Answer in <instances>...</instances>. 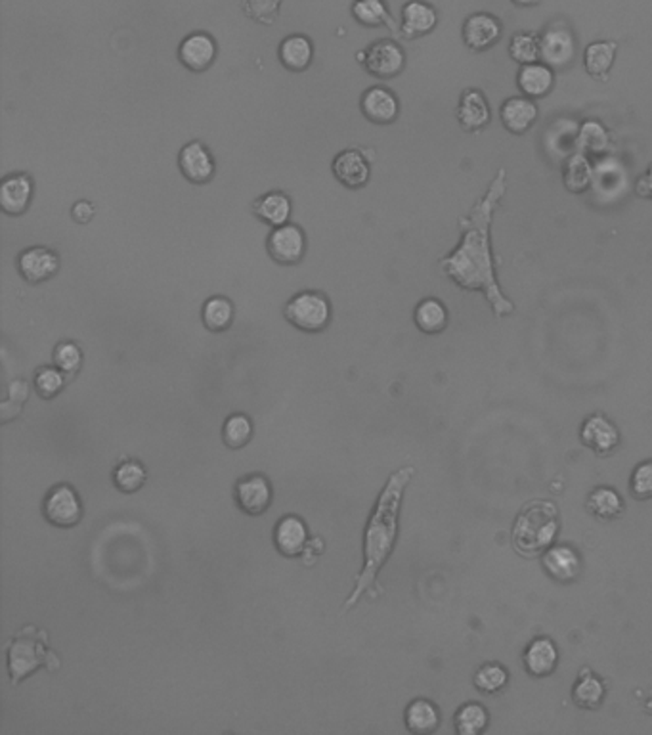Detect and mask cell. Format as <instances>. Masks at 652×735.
Here are the masks:
<instances>
[{
  "instance_id": "1",
  "label": "cell",
  "mask_w": 652,
  "mask_h": 735,
  "mask_svg": "<svg viewBox=\"0 0 652 735\" xmlns=\"http://www.w3.org/2000/svg\"><path fill=\"white\" fill-rule=\"evenodd\" d=\"M505 192L507 171L500 169L486 194L460 218L461 240L458 247L440 259V270L450 280L465 291L482 293L498 320L515 312V303L503 293L498 282L496 259H493L490 240L493 216L500 209Z\"/></svg>"
},
{
  "instance_id": "2",
  "label": "cell",
  "mask_w": 652,
  "mask_h": 735,
  "mask_svg": "<svg viewBox=\"0 0 652 735\" xmlns=\"http://www.w3.org/2000/svg\"><path fill=\"white\" fill-rule=\"evenodd\" d=\"M413 475V466H404L392 471L385 487L381 488L378 500H375L364 529V563L358 577L354 581V588L343 605V613H348L352 607L358 605L366 593H369V590L378 583L379 572L390 560L400 532V511L404 494Z\"/></svg>"
},
{
  "instance_id": "3",
  "label": "cell",
  "mask_w": 652,
  "mask_h": 735,
  "mask_svg": "<svg viewBox=\"0 0 652 735\" xmlns=\"http://www.w3.org/2000/svg\"><path fill=\"white\" fill-rule=\"evenodd\" d=\"M559 530L561 515L555 502L530 500L521 508L512 523V546L523 558H542L543 551L555 544Z\"/></svg>"
},
{
  "instance_id": "4",
  "label": "cell",
  "mask_w": 652,
  "mask_h": 735,
  "mask_svg": "<svg viewBox=\"0 0 652 735\" xmlns=\"http://www.w3.org/2000/svg\"><path fill=\"white\" fill-rule=\"evenodd\" d=\"M6 657L10 684L14 688L29 678L36 668L47 667L54 672L59 667L57 655L48 649V634L36 626H24L17 632L16 638L6 646Z\"/></svg>"
},
{
  "instance_id": "5",
  "label": "cell",
  "mask_w": 652,
  "mask_h": 735,
  "mask_svg": "<svg viewBox=\"0 0 652 735\" xmlns=\"http://www.w3.org/2000/svg\"><path fill=\"white\" fill-rule=\"evenodd\" d=\"M284 314L287 322L305 333H320L331 322V303L322 291H299L287 301Z\"/></svg>"
},
{
  "instance_id": "6",
  "label": "cell",
  "mask_w": 652,
  "mask_h": 735,
  "mask_svg": "<svg viewBox=\"0 0 652 735\" xmlns=\"http://www.w3.org/2000/svg\"><path fill=\"white\" fill-rule=\"evenodd\" d=\"M45 520L57 529L77 527L83 520V500L78 492L67 485L59 483L52 487L43 500Z\"/></svg>"
},
{
  "instance_id": "7",
  "label": "cell",
  "mask_w": 652,
  "mask_h": 735,
  "mask_svg": "<svg viewBox=\"0 0 652 735\" xmlns=\"http://www.w3.org/2000/svg\"><path fill=\"white\" fill-rule=\"evenodd\" d=\"M274 500V490L268 477L263 473H249L237 479L233 485V502L251 518L264 515Z\"/></svg>"
},
{
  "instance_id": "8",
  "label": "cell",
  "mask_w": 652,
  "mask_h": 735,
  "mask_svg": "<svg viewBox=\"0 0 652 735\" xmlns=\"http://www.w3.org/2000/svg\"><path fill=\"white\" fill-rule=\"evenodd\" d=\"M593 184L591 190L595 192L597 200L603 202H618L629 190V174L626 165L615 155H605L593 165Z\"/></svg>"
},
{
  "instance_id": "9",
  "label": "cell",
  "mask_w": 652,
  "mask_h": 735,
  "mask_svg": "<svg viewBox=\"0 0 652 735\" xmlns=\"http://www.w3.org/2000/svg\"><path fill=\"white\" fill-rule=\"evenodd\" d=\"M543 572L553 583L572 584L580 579L584 562L580 551L570 544H553L542 555Z\"/></svg>"
},
{
  "instance_id": "10",
  "label": "cell",
  "mask_w": 652,
  "mask_h": 735,
  "mask_svg": "<svg viewBox=\"0 0 652 735\" xmlns=\"http://www.w3.org/2000/svg\"><path fill=\"white\" fill-rule=\"evenodd\" d=\"M580 441L597 456H610L620 446L622 435L608 415L595 412L584 420L580 427Z\"/></svg>"
},
{
  "instance_id": "11",
  "label": "cell",
  "mask_w": 652,
  "mask_h": 735,
  "mask_svg": "<svg viewBox=\"0 0 652 735\" xmlns=\"http://www.w3.org/2000/svg\"><path fill=\"white\" fill-rule=\"evenodd\" d=\"M362 64L373 77L394 79L406 68V54L398 43L390 41V38H381V41L366 48V58Z\"/></svg>"
},
{
  "instance_id": "12",
  "label": "cell",
  "mask_w": 652,
  "mask_h": 735,
  "mask_svg": "<svg viewBox=\"0 0 652 735\" xmlns=\"http://www.w3.org/2000/svg\"><path fill=\"white\" fill-rule=\"evenodd\" d=\"M268 253L278 265H296L306 253V236L296 225H282L274 228L266 242Z\"/></svg>"
},
{
  "instance_id": "13",
  "label": "cell",
  "mask_w": 652,
  "mask_h": 735,
  "mask_svg": "<svg viewBox=\"0 0 652 735\" xmlns=\"http://www.w3.org/2000/svg\"><path fill=\"white\" fill-rule=\"evenodd\" d=\"M576 58V38L568 29L551 27L540 37V59L551 69H566Z\"/></svg>"
},
{
  "instance_id": "14",
  "label": "cell",
  "mask_w": 652,
  "mask_h": 735,
  "mask_svg": "<svg viewBox=\"0 0 652 735\" xmlns=\"http://www.w3.org/2000/svg\"><path fill=\"white\" fill-rule=\"evenodd\" d=\"M310 541L308 525L299 515H284V518L274 527V546L284 558H301L306 544Z\"/></svg>"
},
{
  "instance_id": "15",
  "label": "cell",
  "mask_w": 652,
  "mask_h": 735,
  "mask_svg": "<svg viewBox=\"0 0 652 735\" xmlns=\"http://www.w3.org/2000/svg\"><path fill=\"white\" fill-rule=\"evenodd\" d=\"M561 653L557 644L547 635L533 638L523 653V667L532 678H547L557 670Z\"/></svg>"
},
{
  "instance_id": "16",
  "label": "cell",
  "mask_w": 652,
  "mask_h": 735,
  "mask_svg": "<svg viewBox=\"0 0 652 735\" xmlns=\"http://www.w3.org/2000/svg\"><path fill=\"white\" fill-rule=\"evenodd\" d=\"M17 270L29 284H43L59 270V257L56 251L35 246L19 253Z\"/></svg>"
},
{
  "instance_id": "17",
  "label": "cell",
  "mask_w": 652,
  "mask_h": 735,
  "mask_svg": "<svg viewBox=\"0 0 652 735\" xmlns=\"http://www.w3.org/2000/svg\"><path fill=\"white\" fill-rule=\"evenodd\" d=\"M502 38V24L498 17L492 14L479 12L465 19L463 24V43L474 50L484 52L490 50Z\"/></svg>"
},
{
  "instance_id": "18",
  "label": "cell",
  "mask_w": 652,
  "mask_h": 735,
  "mask_svg": "<svg viewBox=\"0 0 652 735\" xmlns=\"http://www.w3.org/2000/svg\"><path fill=\"white\" fill-rule=\"evenodd\" d=\"M360 108L367 121L375 125H390L400 115V102L397 94L385 87L367 89L362 96Z\"/></svg>"
},
{
  "instance_id": "19",
  "label": "cell",
  "mask_w": 652,
  "mask_h": 735,
  "mask_svg": "<svg viewBox=\"0 0 652 735\" xmlns=\"http://www.w3.org/2000/svg\"><path fill=\"white\" fill-rule=\"evenodd\" d=\"M178 165L191 184H207L214 176V159L207 146L200 141L186 144L178 155Z\"/></svg>"
},
{
  "instance_id": "20",
  "label": "cell",
  "mask_w": 652,
  "mask_h": 735,
  "mask_svg": "<svg viewBox=\"0 0 652 735\" xmlns=\"http://www.w3.org/2000/svg\"><path fill=\"white\" fill-rule=\"evenodd\" d=\"M178 58L190 71L202 73L209 69L216 58V43L209 33L195 31L188 35L178 48Z\"/></svg>"
},
{
  "instance_id": "21",
  "label": "cell",
  "mask_w": 652,
  "mask_h": 735,
  "mask_svg": "<svg viewBox=\"0 0 652 735\" xmlns=\"http://www.w3.org/2000/svg\"><path fill=\"white\" fill-rule=\"evenodd\" d=\"M456 117H458L460 127L465 132L474 134V132L484 131L492 121V110H490L486 96L477 89L463 90V94L460 98V104H458Z\"/></svg>"
},
{
  "instance_id": "22",
  "label": "cell",
  "mask_w": 652,
  "mask_h": 735,
  "mask_svg": "<svg viewBox=\"0 0 652 735\" xmlns=\"http://www.w3.org/2000/svg\"><path fill=\"white\" fill-rule=\"evenodd\" d=\"M33 200V178L26 173H14L0 184V209L10 216L27 211Z\"/></svg>"
},
{
  "instance_id": "23",
  "label": "cell",
  "mask_w": 652,
  "mask_h": 735,
  "mask_svg": "<svg viewBox=\"0 0 652 735\" xmlns=\"http://www.w3.org/2000/svg\"><path fill=\"white\" fill-rule=\"evenodd\" d=\"M331 171L345 188H364L369 183L371 169L367 159L358 150H343L333 159Z\"/></svg>"
},
{
  "instance_id": "24",
  "label": "cell",
  "mask_w": 652,
  "mask_h": 735,
  "mask_svg": "<svg viewBox=\"0 0 652 735\" xmlns=\"http://www.w3.org/2000/svg\"><path fill=\"white\" fill-rule=\"evenodd\" d=\"M500 119L507 132L521 136L528 132L533 127V123H536L538 106L532 98L511 96L502 104Z\"/></svg>"
},
{
  "instance_id": "25",
  "label": "cell",
  "mask_w": 652,
  "mask_h": 735,
  "mask_svg": "<svg viewBox=\"0 0 652 735\" xmlns=\"http://www.w3.org/2000/svg\"><path fill=\"white\" fill-rule=\"evenodd\" d=\"M440 722L442 714L439 705L425 698L413 699L404 710V724L408 731L415 735H430L440 728Z\"/></svg>"
},
{
  "instance_id": "26",
  "label": "cell",
  "mask_w": 652,
  "mask_h": 735,
  "mask_svg": "<svg viewBox=\"0 0 652 735\" xmlns=\"http://www.w3.org/2000/svg\"><path fill=\"white\" fill-rule=\"evenodd\" d=\"M439 24V14L425 0H409L402 8V35L418 38L429 35Z\"/></svg>"
},
{
  "instance_id": "27",
  "label": "cell",
  "mask_w": 652,
  "mask_h": 735,
  "mask_svg": "<svg viewBox=\"0 0 652 735\" xmlns=\"http://www.w3.org/2000/svg\"><path fill=\"white\" fill-rule=\"evenodd\" d=\"M517 87L523 92V96L536 100V98L547 96L553 90V87H555V73H553V69L543 62L521 66L517 73Z\"/></svg>"
},
{
  "instance_id": "28",
  "label": "cell",
  "mask_w": 652,
  "mask_h": 735,
  "mask_svg": "<svg viewBox=\"0 0 652 735\" xmlns=\"http://www.w3.org/2000/svg\"><path fill=\"white\" fill-rule=\"evenodd\" d=\"M585 508L599 521H616L626 511V502L616 488L603 485L589 492Z\"/></svg>"
},
{
  "instance_id": "29",
  "label": "cell",
  "mask_w": 652,
  "mask_h": 735,
  "mask_svg": "<svg viewBox=\"0 0 652 735\" xmlns=\"http://www.w3.org/2000/svg\"><path fill=\"white\" fill-rule=\"evenodd\" d=\"M605 698V682L591 668H582L574 686H572V701H574V705L584 710H597Z\"/></svg>"
},
{
  "instance_id": "30",
  "label": "cell",
  "mask_w": 652,
  "mask_h": 735,
  "mask_svg": "<svg viewBox=\"0 0 652 735\" xmlns=\"http://www.w3.org/2000/svg\"><path fill=\"white\" fill-rule=\"evenodd\" d=\"M413 322L425 335H439L448 328L450 314L446 305L437 297H427L413 310Z\"/></svg>"
},
{
  "instance_id": "31",
  "label": "cell",
  "mask_w": 652,
  "mask_h": 735,
  "mask_svg": "<svg viewBox=\"0 0 652 735\" xmlns=\"http://www.w3.org/2000/svg\"><path fill=\"white\" fill-rule=\"evenodd\" d=\"M593 173H595V167L585 153H570L563 165V184L570 194H585L591 190Z\"/></svg>"
},
{
  "instance_id": "32",
  "label": "cell",
  "mask_w": 652,
  "mask_h": 735,
  "mask_svg": "<svg viewBox=\"0 0 652 735\" xmlns=\"http://www.w3.org/2000/svg\"><path fill=\"white\" fill-rule=\"evenodd\" d=\"M618 45L615 41H595L584 52V68L595 81H606L608 73L615 66Z\"/></svg>"
},
{
  "instance_id": "33",
  "label": "cell",
  "mask_w": 652,
  "mask_h": 735,
  "mask_svg": "<svg viewBox=\"0 0 652 735\" xmlns=\"http://www.w3.org/2000/svg\"><path fill=\"white\" fill-rule=\"evenodd\" d=\"M278 56L285 69L301 73L312 64V58H314L312 41L305 35H289L282 41Z\"/></svg>"
},
{
  "instance_id": "34",
  "label": "cell",
  "mask_w": 652,
  "mask_h": 735,
  "mask_svg": "<svg viewBox=\"0 0 652 735\" xmlns=\"http://www.w3.org/2000/svg\"><path fill=\"white\" fill-rule=\"evenodd\" d=\"M293 204L289 200V195L284 192H268L261 195L254 204V215L272 228L287 225Z\"/></svg>"
},
{
  "instance_id": "35",
  "label": "cell",
  "mask_w": 652,
  "mask_h": 735,
  "mask_svg": "<svg viewBox=\"0 0 652 735\" xmlns=\"http://www.w3.org/2000/svg\"><path fill=\"white\" fill-rule=\"evenodd\" d=\"M490 724V712L479 701L463 703L453 714V730L458 735H479L484 733Z\"/></svg>"
},
{
  "instance_id": "36",
  "label": "cell",
  "mask_w": 652,
  "mask_h": 735,
  "mask_svg": "<svg viewBox=\"0 0 652 735\" xmlns=\"http://www.w3.org/2000/svg\"><path fill=\"white\" fill-rule=\"evenodd\" d=\"M203 326L212 333H223L233 324V303L228 297L214 295L203 303L202 309Z\"/></svg>"
},
{
  "instance_id": "37",
  "label": "cell",
  "mask_w": 652,
  "mask_h": 735,
  "mask_svg": "<svg viewBox=\"0 0 652 735\" xmlns=\"http://www.w3.org/2000/svg\"><path fill=\"white\" fill-rule=\"evenodd\" d=\"M576 148L582 153L591 155H605L610 148V134L595 119H587L578 129L576 134Z\"/></svg>"
},
{
  "instance_id": "38",
  "label": "cell",
  "mask_w": 652,
  "mask_h": 735,
  "mask_svg": "<svg viewBox=\"0 0 652 735\" xmlns=\"http://www.w3.org/2000/svg\"><path fill=\"white\" fill-rule=\"evenodd\" d=\"M111 477L117 490H121L125 494H134L138 490H142V487L146 485L148 471L140 460L129 458L117 464Z\"/></svg>"
},
{
  "instance_id": "39",
  "label": "cell",
  "mask_w": 652,
  "mask_h": 735,
  "mask_svg": "<svg viewBox=\"0 0 652 735\" xmlns=\"http://www.w3.org/2000/svg\"><path fill=\"white\" fill-rule=\"evenodd\" d=\"M253 433H254V425L249 415L243 412H235V414L228 415L223 425V441L228 448L240 450L251 443Z\"/></svg>"
},
{
  "instance_id": "40",
  "label": "cell",
  "mask_w": 652,
  "mask_h": 735,
  "mask_svg": "<svg viewBox=\"0 0 652 735\" xmlns=\"http://www.w3.org/2000/svg\"><path fill=\"white\" fill-rule=\"evenodd\" d=\"M472 684L484 695H498L509 684V670L502 663H484L474 672Z\"/></svg>"
},
{
  "instance_id": "41",
  "label": "cell",
  "mask_w": 652,
  "mask_h": 735,
  "mask_svg": "<svg viewBox=\"0 0 652 735\" xmlns=\"http://www.w3.org/2000/svg\"><path fill=\"white\" fill-rule=\"evenodd\" d=\"M33 387L45 401H52L66 389V372L54 366H41L33 375Z\"/></svg>"
},
{
  "instance_id": "42",
  "label": "cell",
  "mask_w": 652,
  "mask_h": 735,
  "mask_svg": "<svg viewBox=\"0 0 652 735\" xmlns=\"http://www.w3.org/2000/svg\"><path fill=\"white\" fill-rule=\"evenodd\" d=\"M352 16L356 22L366 27H378L383 24L394 27L383 0H356L352 5Z\"/></svg>"
},
{
  "instance_id": "43",
  "label": "cell",
  "mask_w": 652,
  "mask_h": 735,
  "mask_svg": "<svg viewBox=\"0 0 652 735\" xmlns=\"http://www.w3.org/2000/svg\"><path fill=\"white\" fill-rule=\"evenodd\" d=\"M509 56L512 62L521 66H528L533 62H540V37L533 33H517L511 38Z\"/></svg>"
},
{
  "instance_id": "44",
  "label": "cell",
  "mask_w": 652,
  "mask_h": 735,
  "mask_svg": "<svg viewBox=\"0 0 652 735\" xmlns=\"http://www.w3.org/2000/svg\"><path fill=\"white\" fill-rule=\"evenodd\" d=\"M629 492L636 500H652V460H643L631 471Z\"/></svg>"
},
{
  "instance_id": "45",
  "label": "cell",
  "mask_w": 652,
  "mask_h": 735,
  "mask_svg": "<svg viewBox=\"0 0 652 735\" xmlns=\"http://www.w3.org/2000/svg\"><path fill=\"white\" fill-rule=\"evenodd\" d=\"M54 364L67 375L77 373L83 366V351L73 341H62L54 349Z\"/></svg>"
},
{
  "instance_id": "46",
  "label": "cell",
  "mask_w": 652,
  "mask_h": 735,
  "mask_svg": "<svg viewBox=\"0 0 652 735\" xmlns=\"http://www.w3.org/2000/svg\"><path fill=\"white\" fill-rule=\"evenodd\" d=\"M282 0H245V12L261 24H272L274 17L280 12Z\"/></svg>"
},
{
  "instance_id": "47",
  "label": "cell",
  "mask_w": 652,
  "mask_h": 735,
  "mask_svg": "<svg viewBox=\"0 0 652 735\" xmlns=\"http://www.w3.org/2000/svg\"><path fill=\"white\" fill-rule=\"evenodd\" d=\"M324 551H326V542H324L322 536H310V541H308L305 551L301 553L303 565L305 567H314L324 555Z\"/></svg>"
},
{
  "instance_id": "48",
  "label": "cell",
  "mask_w": 652,
  "mask_h": 735,
  "mask_svg": "<svg viewBox=\"0 0 652 735\" xmlns=\"http://www.w3.org/2000/svg\"><path fill=\"white\" fill-rule=\"evenodd\" d=\"M94 213H96V207H94L90 202H87V200L77 202V204L73 205V209H71L73 221L78 223V225H88V223L92 221V218H94Z\"/></svg>"
},
{
  "instance_id": "49",
  "label": "cell",
  "mask_w": 652,
  "mask_h": 735,
  "mask_svg": "<svg viewBox=\"0 0 652 735\" xmlns=\"http://www.w3.org/2000/svg\"><path fill=\"white\" fill-rule=\"evenodd\" d=\"M637 194L647 197V200H652V167H648L645 176L637 181Z\"/></svg>"
},
{
  "instance_id": "50",
  "label": "cell",
  "mask_w": 652,
  "mask_h": 735,
  "mask_svg": "<svg viewBox=\"0 0 652 735\" xmlns=\"http://www.w3.org/2000/svg\"><path fill=\"white\" fill-rule=\"evenodd\" d=\"M517 6H536L540 0H512Z\"/></svg>"
}]
</instances>
